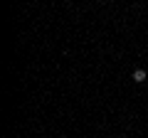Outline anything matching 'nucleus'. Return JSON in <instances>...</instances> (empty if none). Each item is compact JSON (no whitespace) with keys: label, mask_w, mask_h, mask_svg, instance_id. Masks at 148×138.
<instances>
[{"label":"nucleus","mask_w":148,"mask_h":138,"mask_svg":"<svg viewBox=\"0 0 148 138\" xmlns=\"http://www.w3.org/2000/svg\"><path fill=\"white\" fill-rule=\"evenodd\" d=\"M133 81H146V69H133Z\"/></svg>","instance_id":"obj_1"}]
</instances>
